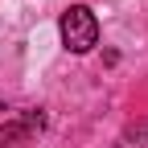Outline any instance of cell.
Listing matches in <instances>:
<instances>
[{
  "instance_id": "6da1fadb",
  "label": "cell",
  "mask_w": 148,
  "mask_h": 148,
  "mask_svg": "<svg viewBox=\"0 0 148 148\" xmlns=\"http://www.w3.org/2000/svg\"><path fill=\"white\" fill-rule=\"evenodd\" d=\"M58 29H62V41H66L70 53H90L99 45V21H95V12H90L86 4H70L62 12Z\"/></svg>"
},
{
  "instance_id": "7a4b0ae2",
  "label": "cell",
  "mask_w": 148,
  "mask_h": 148,
  "mask_svg": "<svg viewBox=\"0 0 148 148\" xmlns=\"http://www.w3.org/2000/svg\"><path fill=\"white\" fill-rule=\"evenodd\" d=\"M37 127H45V115H41V111H25L21 119H8L4 127H0V148H8V144H16V140H25L29 132H37Z\"/></svg>"
}]
</instances>
